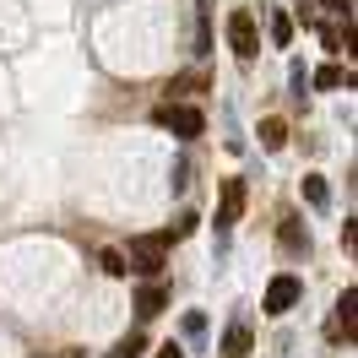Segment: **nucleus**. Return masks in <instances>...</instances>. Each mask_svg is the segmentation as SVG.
<instances>
[{
    "label": "nucleus",
    "instance_id": "f257e3e1",
    "mask_svg": "<svg viewBox=\"0 0 358 358\" xmlns=\"http://www.w3.org/2000/svg\"><path fill=\"white\" fill-rule=\"evenodd\" d=\"M125 266L136 277H157V271L169 266V234H136L131 245H125Z\"/></svg>",
    "mask_w": 358,
    "mask_h": 358
},
{
    "label": "nucleus",
    "instance_id": "f03ea898",
    "mask_svg": "<svg viewBox=\"0 0 358 358\" xmlns=\"http://www.w3.org/2000/svg\"><path fill=\"white\" fill-rule=\"evenodd\" d=\"M152 120L163 125V131H174L179 141H196V136L206 131V114H201V109H190V103H157Z\"/></svg>",
    "mask_w": 358,
    "mask_h": 358
},
{
    "label": "nucleus",
    "instance_id": "7ed1b4c3",
    "mask_svg": "<svg viewBox=\"0 0 358 358\" xmlns=\"http://www.w3.org/2000/svg\"><path fill=\"white\" fill-rule=\"evenodd\" d=\"M245 217V179H223V196H217V212H212V228L228 234V228Z\"/></svg>",
    "mask_w": 358,
    "mask_h": 358
},
{
    "label": "nucleus",
    "instance_id": "20e7f679",
    "mask_svg": "<svg viewBox=\"0 0 358 358\" xmlns=\"http://www.w3.org/2000/svg\"><path fill=\"white\" fill-rule=\"evenodd\" d=\"M299 293H304V288H299V277H293V271H282V277H271V282H266L261 310H266V315H288L293 304H299Z\"/></svg>",
    "mask_w": 358,
    "mask_h": 358
},
{
    "label": "nucleus",
    "instance_id": "39448f33",
    "mask_svg": "<svg viewBox=\"0 0 358 358\" xmlns=\"http://www.w3.org/2000/svg\"><path fill=\"white\" fill-rule=\"evenodd\" d=\"M228 44H234V55H239V60H255L261 33H255V17H250V11H234V17H228Z\"/></svg>",
    "mask_w": 358,
    "mask_h": 358
},
{
    "label": "nucleus",
    "instance_id": "423d86ee",
    "mask_svg": "<svg viewBox=\"0 0 358 358\" xmlns=\"http://www.w3.org/2000/svg\"><path fill=\"white\" fill-rule=\"evenodd\" d=\"M163 310H169V288L147 277V282L136 288V315H141V320H152V315H163Z\"/></svg>",
    "mask_w": 358,
    "mask_h": 358
},
{
    "label": "nucleus",
    "instance_id": "0eeeda50",
    "mask_svg": "<svg viewBox=\"0 0 358 358\" xmlns=\"http://www.w3.org/2000/svg\"><path fill=\"white\" fill-rule=\"evenodd\" d=\"M223 353H228V358H250V326H228Z\"/></svg>",
    "mask_w": 358,
    "mask_h": 358
},
{
    "label": "nucleus",
    "instance_id": "6e6552de",
    "mask_svg": "<svg viewBox=\"0 0 358 358\" xmlns=\"http://www.w3.org/2000/svg\"><path fill=\"white\" fill-rule=\"evenodd\" d=\"M282 141H288V125H282V120H261V147H266V152H277Z\"/></svg>",
    "mask_w": 358,
    "mask_h": 358
},
{
    "label": "nucleus",
    "instance_id": "1a4fd4ad",
    "mask_svg": "<svg viewBox=\"0 0 358 358\" xmlns=\"http://www.w3.org/2000/svg\"><path fill=\"white\" fill-rule=\"evenodd\" d=\"M342 82H353V76H348V71H342V66H320V71H315V87H320V92L342 87Z\"/></svg>",
    "mask_w": 358,
    "mask_h": 358
},
{
    "label": "nucleus",
    "instance_id": "9d476101",
    "mask_svg": "<svg viewBox=\"0 0 358 358\" xmlns=\"http://www.w3.org/2000/svg\"><path fill=\"white\" fill-rule=\"evenodd\" d=\"M266 33H271V44H293V17H288V11H277V17L266 22Z\"/></svg>",
    "mask_w": 358,
    "mask_h": 358
},
{
    "label": "nucleus",
    "instance_id": "9b49d317",
    "mask_svg": "<svg viewBox=\"0 0 358 358\" xmlns=\"http://www.w3.org/2000/svg\"><path fill=\"white\" fill-rule=\"evenodd\" d=\"M353 304H358V288H342V304H336V310H342V331L353 336Z\"/></svg>",
    "mask_w": 358,
    "mask_h": 358
},
{
    "label": "nucleus",
    "instance_id": "f8f14e48",
    "mask_svg": "<svg viewBox=\"0 0 358 358\" xmlns=\"http://www.w3.org/2000/svg\"><path fill=\"white\" fill-rule=\"evenodd\" d=\"M304 196H310V206H326V201H331V190H326V179H304Z\"/></svg>",
    "mask_w": 358,
    "mask_h": 358
},
{
    "label": "nucleus",
    "instance_id": "ddd939ff",
    "mask_svg": "<svg viewBox=\"0 0 358 358\" xmlns=\"http://www.w3.org/2000/svg\"><path fill=\"white\" fill-rule=\"evenodd\" d=\"M141 348H147V336H125V342H120L114 353H103V358H136Z\"/></svg>",
    "mask_w": 358,
    "mask_h": 358
},
{
    "label": "nucleus",
    "instance_id": "4468645a",
    "mask_svg": "<svg viewBox=\"0 0 358 358\" xmlns=\"http://www.w3.org/2000/svg\"><path fill=\"white\" fill-rule=\"evenodd\" d=\"M282 245H293V250L310 245V239H304V228H293V217H282Z\"/></svg>",
    "mask_w": 358,
    "mask_h": 358
},
{
    "label": "nucleus",
    "instance_id": "2eb2a0df",
    "mask_svg": "<svg viewBox=\"0 0 358 358\" xmlns=\"http://www.w3.org/2000/svg\"><path fill=\"white\" fill-rule=\"evenodd\" d=\"M103 271H109V277H125V255H120V250H103Z\"/></svg>",
    "mask_w": 358,
    "mask_h": 358
},
{
    "label": "nucleus",
    "instance_id": "dca6fc26",
    "mask_svg": "<svg viewBox=\"0 0 358 358\" xmlns=\"http://www.w3.org/2000/svg\"><path fill=\"white\" fill-rule=\"evenodd\" d=\"M157 358H185V353H179V348H163V353H157Z\"/></svg>",
    "mask_w": 358,
    "mask_h": 358
}]
</instances>
